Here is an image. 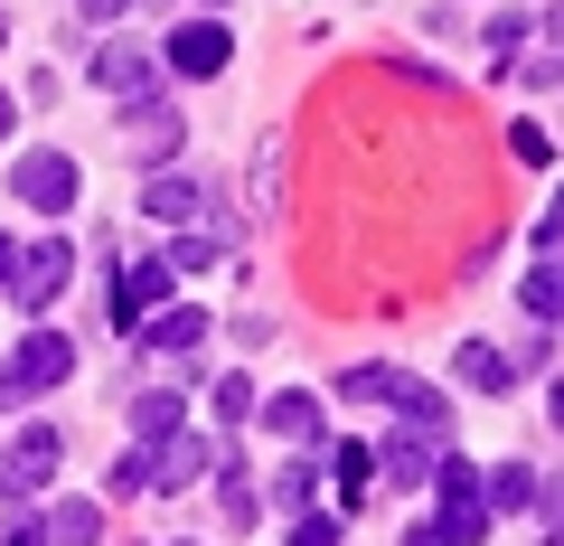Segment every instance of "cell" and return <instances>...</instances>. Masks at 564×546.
<instances>
[{
  "instance_id": "74e56055",
  "label": "cell",
  "mask_w": 564,
  "mask_h": 546,
  "mask_svg": "<svg viewBox=\"0 0 564 546\" xmlns=\"http://www.w3.org/2000/svg\"><path fill=\"white\" fill-rule=\"evenodd\" d=\"M198 10H207V20H217V10H226V0H198Z\"/></svg>"
},
{
  "instance_id": "9a60e30c",
  "label": "cell",
  "mask_w": 564,
  "mask_h": 546,
  "mask_svg": "<svg viewBox=\"0 0 564 546\" xmlns=\"http://www.w3.org/2000/svg\"><path fill=\"white\" fill-rule=\"evenodd\" d=\"M188 425V386H141L132 396V443H170Z\"/></svg>"
},
{
  "instance_id": "7a4b0ae2",
  "label": "cell",
  "mask_w": 564,
  "mask_h": 546,
  "mask_svg": "<svg viewBox=\"0 0 564 546\" xmlns=\"http://www.w3.org/2000/svg\"><path fill=\"white\" fill-rule=\"evenodd\" d=\"M226 57H236L226 20H180V29L161 39V76H180V85H207V76H226Z\"/></svg>"
},
{
  "instance_id": "e0dca14e",
  "label": "cell",
  "mask_w": 564,
  "mask_h": 546,
  "mask_svg": "<svg viewBox=\"0 0 564 546\" xmlns=\"http://www.w3.org/2000/svg\"><path fill=\"white\" fill-rule=\"evenodd\" d=\"M452 377L480 386V396H508V386H518V367H508L499 340H462V349H452Z\"/></svg>"
},
{
  "instance_id": "5b68a950",
  "label": "cell",
  "mask_w": 564,
  "mask_h": 546,
  "mask_svg": "<svg viewBox=\"0 0 564 546\" xmlns=\"http://www.w3.org/2000/svg\"><path fill=\"white\" fill-rule=\"evenodd\" d=\"M161 302H180V283H170V264H161V255H141V264H122V274H113V292H104V321H113V330H141Z\"/></svg>"
},
{
  "instance_id": "ba28073f",
  "label": "cell",
  "mask_w": 564,
  "mask_h": 546,
  "mask_svg": "<svg viewBox=\"0 0 564 546\" xmlns=\"http://www.w3.org/2000/svg\"><path fill=\"white\" fill-rule=\"evenodd\" d=\"M85 76H95L113 104H141V95H161V66H151V47H132V39L95 47V57H85Z\"/></svg>"
},
{
  "instance_id": "d4e9b609",
  "label": "cell",
  "mask_w": 564,
  "mask_h": 546,
  "mask_svg": "<svg viewBox=\"0 0 564 546\" xmlns=\"http://www.w3.org/2000/svg\"><path fill=\"white\" fill-rule=\"evenodd\" d=\"M518 302H527V321H536V330H555V311H564V274H555V264H536V274L518 283Z\"/></svg>"
},
{
  "instance_id": "30bf717a",
  "label": "cell",
  "mask_w": 564,
  "mask_h": 546,
  "mask_svg": "<svg viewBox=\"0 0 564 546\" xmlns=\"http://www.w3.org/2000/svg\"><path fill=\"white\" fill-rule=\"evenodd\" d=\"M207 471H217V443H207V433H170V443H151V490H161V500H180L188 481H207Z\"/></svg>"
},
{
  "instance_id": "3957f363",
  "label": "cell",
  "mask_w": 564,
  "mask_h": 546,
  "mask_svg": "<svg viewBox=\"0 0 564 546\" xmlns=\"http://www.w3.org/2000/svg\"><path fill=\"white\" fill-rule=\"evenodd\" d=\"M76 283V245L66 236H39V245H20V274H10V292H20V311L39 321V311H57V292Z\"/></svg>"
},
{
  "instance_id": "f35d334b",
  "label": "cell",
  "mask_w": 564,
  "mask_h": 546,
  "mask_svg": "<svg viewBox=\"0 0 564 546\" xmlns=\"http://www.w3.org/2000/svg\"><path fill=\"white\" fill-rule=\"evenodd\" d=\"M0 47H10V10H0Z\"/></svg>"
},
{
  "instance_id": "cb8c5ba5",
  "label": "cell",
  "mask_w": 564,
  "mask_h": 546,
  "mask_svg": "<svg viewBox=\"0 0 564 546\" xmlns=\"http://www.w3.org/2000/svg\"><path fill=\"white\" fill-rule=\"evenodd\" d=\"M423 490H433V500H443V508L480 500V462H462V452H443V462H433V481H423Z\"/></svg>"
},
{
  "instance_id": "44dd1931",
  "label": "cell",
  "mask_w": 564,
  "mask_h": 546,
  "mask_svg": "<svg viewBox=\"0 0 564 546\" xmlns=\"http://www.w3.org/2000/svg\"><path fill=\"white\" fill-rule=\"evenodd\" d=\"M161 264H170V283H188V274H207V264H217V236H198V226H170Z\"/></svg>"
},
{
  "instance_id": "836d02e7",
  "label": "cell",
  "mask_w": 564,
  "mask_h": 546,
  "mask_svg": "<svg viewBox=\"0 0 564 546\" xmlns=\"http://www.w3.org/2000/svg\"><path fill=\"white\" fill-rule=\"evenodd\" d=\"M10 405H29V386L10 377V358H0V415H10Z\"/></svg>"
},
{
  "instance_id": "f546056e",
  "label": "cell",
  "mask_w": 564,
  "mask_h": 546,
  "mask_svg": "<svg viewBox=\"0 0 564 546\" xmlns=\"http://www.w3.org/2000/svg\"><path fill=\"white\" fill-rule=\"evenodd\" d=\"M0 546H47V508H39V500H10V527H0Z\"/></svg>"
},
{
  "instance_id": "8d00e7d4",
  "label": "cell",
  "mask_w": 564,
  "mask_h": 546,
  "mask_svg": "<svg viewBox=\"0 0 564 546\" xmlns=\"http://www.w3.org/2000/svg\"><path fill=\"white\" fill-rule=\"evenodd\" d=\"M85 20H122V10H132V0H76Z\"/></svg>"
},
{
  "instance_id": "4316f807",
  "label": "cell",
  "mask_w": 564,
  "mask_h": 546,
  "mask_svg": "<svg viewBox=\"0 0 564 546\" xmlns=\"http://www.w3.org/2000/svg\"><path fill=\"white\" fill-rule=\"evenodd\" d=\"M527 29H536V20H527V10H489V29H480L489 66H508V57H518V47H527Z\"/></svg>"
},
{
  "instance_id": "4dcf8cb0",
  "label": "cell",
  "mask_w": 564,
  "mask_h": 546,
  "mask_svg": "<svg viewBox=\"0 0 564 546\" xmlns=\"http://www.w3.org/2000/svg\"><path fill=\"white\" fill-rule=\"evenodd\" d=\"M508 151H518L527 170H545V161H555V132H545V122H518V132H508Z\"/></svg>"
},
{
  "instance_id": "8992f818",
  "label": "cell",
  "mask_w": 564,
  "mask_h": 546,
  "mask_svg": "<svg viewBox=\"0 0 564 546\" xmlns=\"http://www.w3.org/2000/svg\"><path fill=\"white\" fill-rule=\"evenodd\" d=\"M180 104L170 95H141V104H122V151H132L141 170H170V151H180Z\"/></svg>"
},
{
  "instance_id": "603a6c76",
  "label": "cell",
  "mask_w": 564,
  "mask_h": 546,
  "mask_svg": "<svg viewBox=\"0 0 564 546\" xmlns=\"http://www.w3.org/2000/svg\"><path fill=\"white\" fill-rule=\"evenodd\" d=\"M104 500H113V508L122 500H151V443H132L113 471H104Z\"/></svg>"
},
{
  "instance_id": "8fae6325",
  "label": "cell",
  "mask_w": 564,
  "mask_h": 546,
  "mask_svg": "<svg viewBox=\"0 0 564 546\" xmlns=\"http://www.w3.org/2000/svg\"><path fill=\"white\" fill-rule=\"evenodd\" d=\"M254 425L273 433V443L311 452V443H321V396H302V386H282V396H254Z\"/></svg>"
},
{
  "instance_id": "ffe728a7",
  "label": "cell",
  "mask_w": 564,
  "mask_h": 546,
  "mask_svg": "<svg viewBox=\"0 0 564 546\" xmlns=\"http://www.w3.org/2000/svg\"><path fill=\"white\" fill-rule=\"evenodd\" d=\"M217 518H226V527H254V518H263V490L245 481L226 452H217Z\"/></svg>"
},
{
  "instance_id": "1f68e13d",
  "label": "cell",
  "mask_w": 564,
  "mask_h": 546,
  "mask_svg": "<svg viewBox=\"0 0 564 546\" xmlns=\"http://www.w3.org/2000/svg\"><path fill=\"white\" fill-rule=\"evenodd\" d=\"M545 358H555V340H545V330H527V340L508 349V367H518V377H545Z\"/></svg>"
},
{
  "instance_id": "5bb4252c",
  "label": "cell",
  "mask_w": 564,
  "mask_h": 546,
  "mask_svg": "<svg viewBox=\"0 0 564 546\" xmlns=\"http://www.w3.org/2000/svg\"><path fill=\"white\" fill-rule=\"evenodd\" d=\"M141 207H151L161 226H198V207H207V180H198V170H151Z\"/></svg>"
},
{
  "instance_id": "9c48e42d",
  "label": "cell",
  "mask_w": 564,
  "mask_h": 546,
  "mask_svg": "<svg viewBox=\"0 0 564 546\" xmlns=\"http://www.w3.org/2000/svg\"><path fill=\"white\" fill-rule=\"evenodd\" d=\"M10 377H20L29 396L66 386V377H76V340H66V330H39V321H29V340H20V358H10Z\"/></svg>"
},
{
  "instance_id": "6da1fadb",
  "label": "cell",
  "mask_w": 564,
  "mask_h": 546,
  "mask_svg": "<svg viewBox=\"0 0 564 546\" xmlns=\"http://www.w3.org/2000/svg\"><path fill=\"white\" fill-rule=\"evenodd\" d=\"M57 471H66V433L57 425H20L10 452H0V500H39Z\"/></svg>"
},
{
  "instance_id": "277c9868",
  "label": "cell",
  "mask_w": 564,
  "mask_h": 546,
  "mask_svg": "<svg viewBox=\"0 0 564 546\" xmlns=\"http://www.w3.org/2000/svg\"><path fill=\"white\" fill-rule=\"evenodd\" d=\"M10 199L20 207H39V217H66V207H76V161H66V151H20V161H10Z\"/></svg>"
},
{
  "instance_id": "e575fe53",
  "label": "cell",
  "mask_w": 564,
  "mask_h": 546,
  "mask_svg": "<svg viewBox=\"0 0 564 546\" xmlns=\"http://www.w3.org/2000/svg\"><path fill=\"white\" fill-rule=\"evenodd\" d=\"M10 132H20V95H10V85H0V142H10Z\"/></svg>"
},
{
  "instance_id": "83f0119b",
  "label": "cell",
  "mask_w": 564,
  "mask_h": 546,
  "mask_svg": "<svg viewBox=\"0 0 564 546\" xmlns=\"http://www.w3.org/2000/svg\"><path fill=\"white\" fill-rule=\"evenodd\" d=\"M254 396H263L254 377H217V386H207V405H217V425H254Z\"/></svg>"
},
{
  "instance_id": "d590c367",
  "label": "cell",
  "mask_w": 564,
  "mask_h": 546,
  "mask_svg": "<svg viewBox=\"0 0 564 546\" xmlns=\"http://www.w3.org/2000/svg\"><path fill=\"white\" fill-rule=\"evenodd\" d=\"M10 274H20V236H0V292H10Z\"/></svg>"
},
{
  "instance_id": "ac0fdd59",
  "label": "cell",
  "mask_w": 564,
  "mask_h": 546,
  "mask_svg": "<svg viewBox=\"0 0 564 546\" xmlns=\"http://www.w3.org/2000/svg\"><path fill=\"white\" fill-rule=\"evenodd\" d=\"M480 500L489 508H536V462H489L480 471Z\"/></svg>"
},
{
  "instance_id": "d6a6232c",
  "label": "cell",
  "mask_w": 564,
  "mask_h": 546,
  "mask_svg": "<svg viewBox=\"0 0 564 546\" xmlns=\"http://www.w3.org/2000/svg\"><path fill=\"white\" fill-rule=\"evenodd\" d=\"M518 76H527V85H536V95H545V85H555V76H564V57H555V47H536V57H527V66H518Z\"/></svg>"
},
{
  "instance_id": "7c38bea8",
  "label": "cell",
  "mask_w": 564,
  "mask_h": 546,
  "mask_svg": "<svg viewBox=\"0 0 564 546\" xmlns=\"http://www.w3.org/2000/svg\"><path fill=\"white\" fill-rule=\"evenodd\" d=\"M386 405H395V425H404V433H423V443H452V396H443V386L395 377V396H386Z\"/></svg>"
},
{
  "instance_id": "7402d4cb",
  "label": "cell",
  "mask_w": 564,
  "mask_h": 546,
  "mask_svg": "<svg viewBox=\"0 0 564 546\" xmlns=\"http://www.w3.org/2000/svg\"><path fill=\"white\" fill-rule=\"evenodd\" d=\"M263 508H282V518H302V508H321V471H311V462H292V471H282L273 490H263Z\"/></svg>"
},
{
  "instance_id": "2e32d148",
  "label": "cell",
  "mask_w": 564,
  "mask_h": 546,
  "mask_svg": "<svg viewBox=\"0 0 564 546\" xmlns=\"http://www.w3.org/2000/svg\"><path fill=\"white\" fill-rule=\"evenodd\" d=\"M443 452H452V443H423V433H404V425H395V433H386V452H377V462H386V481H395V490H423Z\"/></svg>"
},
{
  "instance_id": "d6986e66",
  "label": "cell",
  "mask_w": 564,
  "mask_h": 546,
  "mask_svg": "<svg viewBox=\"0 0 564 546\" xmlns=\"http://www.w3.org/2000/svg\"><path fill=\"white\" fill-rule=\"evenodd\" d=\"M104 537V500H57L47 508V546H95Z\"/></svg>"
},
{
  "instance_id": "484cf974",
  "label": "cell",
  "mask_w": 564,
  "mask_h": 546,
  "mask_svg": "<svg viewBox=\"0 0 564 546\" xmlns=\"http://www.w3.org/2000/svg\"><path fill=\"white\" fill-rule=\"evenodd\" d=\"M395 377H404V367H386V358L348 367V377H339V405H386V396H395Z\"/></svg>"
},
{
  "instance_id": "f1b7e54d",
  "label": "cell",
  "mask_w": 564,
  "mask_h": 546,
  "mask_svg": "<svg viewBox=\"0 0 564 546\" xmlns=\"http://www.w3.org/2000/svg\"><path fill=\"white\" fill-rule=\"evenodd\" d=\"M339 508H302V518H292V537H282V546H339Z\"/></svg>"
},
{
  "instance_id": "52a82bcc",
  "label": "cell",
  "mask_w": 564,
  "mask_h": 546,
  "mask_svg": "<svg viewBox=\"0 0 564 546\" xmlns=\"http://www.w3.org/2000/svg\"><path fill=\"white\" fill-rule=\"evenodd\" d=\"M132 340L151 349V358H180L188 377H198V349H207V311H198V302H161L151 321L132 330Z\"/></svg>"
},
{
  "instance_id": "4fadbf2b",
  "label": "cell",
  "mask_w": 564,
  "mask_h": 546,
  "mask_svg": "<svg viewBox=\"0 0 564 546\" xmlns=\"http://www.w3.org/2000/svg\"><path fill=\"white\" fill-rule=\"evenodd\" d=\"M367 471H377V452L339 433V443H329V462H321V481H329V508H339V518H358V508H367Z\"/></svg>"
},
{
  "instance_id": "ab89813d",
  "label": "cell",
  "mask_w": 564,
  "mask_h": 546,
  "mask_svg": "<svg viewBox=\"0 0 564 546\" xmlns=\"http://www.w3.org/2000/svg\"><path fill=\"white\" fill-rule=\"evenodd\" d=\"M180 546H188V537H180Z\"/></svg>"
}]
</instances>
